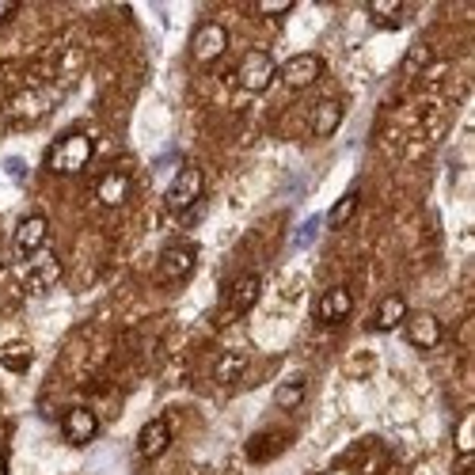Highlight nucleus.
<instances>
[{
    "label": "nucleus",
    "mask_w": 475,
    "mask_h": 475,
    "mask_svg": "<svg viewBox=\"0 0 475 475\" xmlns=\"http://www.w3.org/2000/svg\"><path fill=\"white\" fill-rule=\"evenodd\" d=\"M88 160H91L88 133H65V138H58L50 145L46 171H53V175H76V171L88 168Z\"/></svg>",
    "instance_id": "nucleus-1"
},
{
    "label": "nucleus",
    "mask_w": 475,
    "mask_h": 475,
    "mask_svg": "<svg viewBox=\"0 0 475 475\" xmlns=\"http://www.w3.org/2000/svg\"><path fill=\"white\" fill-rule=\"evenodd\" d=\"M274 76H278V61L270 58L266 50H251L248 58L240 61V69H236L240 88H243V91H251V95L266 91L270 84H274Z\"/></svg>",
    "instance_id": "nucleus-2"
},
{
    "label": "nucleus",
    "mask_w": 475,
    "mask_h": 475,
    "mask_svg": "<svg viewBox=\"0 0 475 475\" xmlns=\"http://www.w3.org/2000/svg\"><path fill=\"white\" fill-rule=\"evenodd\" d=\"M202 190H206V179H202V168H194V164L179 168V175H175L171 186H168V210H171V213H186V210H194L198 202H202Z\"/></svg>",
    "instance_id": "nucleus-3"
},
{
    "label": "nucleus",
    "mask_w": 475,
    "mask_h": 475,
    "mask_svg": "<svg viewBox=\"0 0 475 475\" xmlns=\"http://www.w3.org/2000/svg\"><path fill=\"white\" fill-rule=\"evenodd\" d=\"M354 312V293L346 289V285H331L328 293L316 301V323L320 328H338V323H346V316Z\"/></svg>",
    "instance_id": "nucleus-4"
},
{
    "label": "nucleus",
    "mask_w": 475,
    "mask_h": 475,
    "mask_svg": "<svg viewBox=\"0 0 475 475\" xmlns=\"http://www.w3.org/2000/svg\"><path fill=\"white\" fill-rule=\"evenodd\" d=\"M278 76L285 80V88H297V91L312 88L323 76V58H320V53H297V58H289L281 65Z\"/></svg>",
    "instance_id": "nucleus-5"
},
{
    "label": "nucleus",
    "mask_w": 475,
    "mask_h": 475,
    "mask_svg": "<svg viewBox=\"0 0 475 475\" xmlns=\"http://www.w3.org/2000/svg\"><path fill=\"white\" fill-rule=\"evenodd\" d=\"M194 263H198V248L194 243H171V248H164V255H160V278L164 281H186L190 274H194Z\"/></svg>",
    "instance_id": "nucleus-6"
},
{
    "label": "nucleus",
    "mask_w": 475,
    "mask_h": 475,
    "mask_svg": "<svg viewBox=\"0 0 475 475\" xmlns=\"http://www.w3.org/2000/svg\"><path fill=\"white\" fill-rule=\"evenodd\" d=\"M225 50H228V31L213 20L202 23L194 31V38H190V53H194V61H202V65H213Z\"/></svg>",
    "instance_id": "nucleus-7"
},
{
    "label": "nucleus",
    "mask_w": 475,
    "mask_h": 475,
    "mask_svg": "<svg viewBox=\"0 0 475 475\" xmlns=\"http://www.w3.org/2000/svg\"><path fill=\"white\" fill-rule=\"evenodd\" d=\"M263 293V278L259 274H240L233 285H228V297H225V316L236 320L243 312H251L255 301H259Z\"/></svg>",
    "instance_id": "nucleus-8"
},
{
    "label": "nucleus",
    "mask_w": 475,
    "mask_h": 475,
    "mask_svg": "<svg viewBox=\"0 0 475 475\" xmlns=\"http://www.w3.org/2000/svg\"><path fill=\"white\" fill-rule=\"evenodd\" d=\"M46 236H50V221L43 213L23 217V221L16 225V251L23 255V259H31V255H38L46 248Z\"/></svg>",
    "instance_id": "nucleus-9"
},
{
    "label": "nucleus",
    "mask_w": 475,
    "mask_h": 475,
    "mask_svg": "<svg viewBox=\"0 0 475 475\" xmlns=\"http://www.w3.org/2000/svg\"><path fill=\"white\" fill-rule=\"evenodd\" d=\"M61 433L69 445H88V441H95V433H99V418H95L88 407H73V411H65V418H61Z\"/></svg>",
    "instance_id": "nucleus-10"
},
{
    "label": "nucleus",
    "mask_w": 475,
    "mask_h": 475,
    "mask_svg": "<svg viewBox=\"0 0 475 475\" xmlns=\"http://www.w3.org/2000/svg\"><path fill=\"white\" fill-rule=\"evenodd\" d=\"M407 338L418 346V350H433L441 343V320L433 316V312H415V316H407Z\"/></svg>",
    "instance_id": "nucleus-11"
},
{
    "label": "nucleus",
    "mask_w": 475,
    "mask_h": 475,
    "mask_svg": "<svg viewBox=\"0 0 475 475\" xmlns=\"http://www.w3.org/2000/svg\"><path fill=\"white\" fill-rule=\"evenodd\" d=\"M168 445H171V426L164 423V418H153V423L141 426V433H138V453H141L145 460L164 456Z\"/></svg>",
    "instance_id": "nucleus-12"
},
{
    "label": "nucleus",
    "mask_w": 475,
    "mask_h": 475,
    "mask_svg": "<svg viewBox=\"0 0 475 475\" xmlns=\"http://www.w3.org/2000/svg\"><path fill=\"white\" fill-rule=\"evenodd\" d=\"M403 320H407V301L400 293H392L376 305V316L369 320V328L373 331H396V328H403Z\"/></svg>",
    "instance_id": "nucleus-13"
},
{
    "label": "nucleus",
    "mask_w": 475,
    "mask_h": 475,
    "mask_svg": "<svg viewBox=\"0 0 475 475\" xmlns=\"http://www.w3.org/2000/svg\"><path fill=\"white\" fill-rule=\"evenodd\" d=\"M338 122H343V103L323 99L316 107V115H312V133H316V138H331V133L338 130Z\"/></svg>",
    "instance_id": "nucleus-14"
},
{
    "label": "nucleus",
    "mask_w": 475,
    "mask_h": 475,
    "mask_svg": "<svg viewBox=\"0 0 475 475\" xmlns=\"http://www.w3.org/2000/svg\"><path fill=\"white\" fill-rule=\"evenodd\" d=\"M61 278V263L53 259V255L43 248L38 255H31V281L38 285V289H46V285H53Z\"/></svg>",
    "instance_id": "nucleus-15"
},
{
    "label": "nucleus",
    "mask_w": 475,
    "mask_h": 475,
    "mask_svg": "<svg viewBox=\"0 0 475 475\" xmlns=\"http://www.w3.org/2000/svg\"><path fill=\"white\" fill-rule=\"evenodd\" d=\"M95 194H99V202L103 206H122L126 202V194H130V179L126 175H103L99 179V186H95Z\"/></svg>",
    "instance_id": "nucleus-16"
},
{
    "label": "nucleus",
    "mask_w": 475,
    "mask_h": 475,
    "mask_svg": "<svg viewBox=\"0 0 475 475\" xmlns=\"http://www.w3.org/2000/svg\"><path fill=\"white\" fill-rule=\"evenodd\" d=\"M285 445H289V433H263V438L248 441V456L251 460H270V456H278Z\"/></svg>",
    "instance_id": "nucleus-17"
},
{
    "label": "nucleus",
    "mask_w": 475,
    "mask_h": 475,
    "mask_svg": "<svg viewBox=\"0 0 475 475\" xmlns=\"http://www.w3.org/2000/svg\"><path fill=\"white\" fill-rule=\"evenodd\" d=\"M274 403L281 407V411H293V407L305 403V380L293 376V380H281L278 392H274Z\"/></svg>",
    "instance_id": "nucleus-18"
},
{
    "label": "nucleus",
    "mask_w": 475,
    "mask_h": 475,
    "mask_svg": "<svg viewBox=\"0 0 475 475\" xmlns=\"http://www.w3.org/2000/svg\"><path fill=\"white\" fill-rule=\"evenodd\" d=\"M354 210H358V190H346V194H343V198H338L335 206H331V213H328V225H331V228H343V225L350 221V217H354Z\"/></svg>",
    "instance_id": "nucleus-19"
},
{
    "label": "nucleus",
    "mask_w": 475,
    "mask_h": 475,
    "mask_svg": "<svg viewBox=\"0 0 475 475\" xmlns=\"http://www.w3.org/2000/svg\"><path fill=\"white\" fill-rule=\"evenodd\" d=\"M243 369H248V361H243L240 354H225L221 361H217V369H213V376L217 380H221V384H233V380L243 373Z\"/></svg>",
    "instance_id": "nucleus-20"
},
{
    "label": "nucleus",
    "mask_w": 475,
    "mask_h": 475,
    "mask_svg": "<svg viewBox=\"0 0 475 475\" xmlns=\"http://www.w3.org/2000/svg\"><path fill=\"white\" fill-rule=\"evenodd\" d=\"M369 16H373L376 23H384V27H400L403 8L396 4V0H384V4H380V0H373V4H369Z\"/></svg>",
    "instance_id": "nucleus-21"
},
{
    "label": "nucleus",
    "mask_w": 475,
    "mask_h": 475,
    "mask_svg": "<svg viewBox=\"0 0 475 475\" xmlns=\"http://www.w3.org/2000/svg\"><path fill=\"white\" fill-rule=\"evenodd\" d=\"M430 58H433L430 43H415L411 53H407V73H423L426 65H430Z\"/></svg>",
    "instance_id": "nucleus-22"
},
{
    "label": "nucleus",
    "mask_w": 475,
    "mask_h": 475,
    "mask_svg": "<svg viewBox=\"0 0 475 475\" xmlns=\"http://www.w3.org/2000/svg\"><path fill=\"white\" fill-rule=\"evenodd\" d=\"M456 449L460 453H471V418H464V423H460V430H456Z\"/></svg>",
    "instance_id": "nucleus-23"
},
{
    "label": "nucleus",
    "mask_w": 475,
    "mask_h": 475,
    "mask_svg": "<svg viewBox=\"0 0 475 475\" xmlns=\"http://www.w3.org/2000/svg\"><path fill=\"white\" fill-rule=\"evenodd\" d=\"M289 8H293L289 0H281V4H259V16H285Z\"/></svg>",
    "instance_id": "nucleus-24"
},
{
    "label": "nucleus",
    "mask_w": 475,
    "mask_h": 475,
    "mask_svg": "<svg viewBox=\"0 0 475 475\" xmlns=\"http://www.w3.org/2000/svg\"><path fill=\"white\" fill-rule=\"evenodd\" d=\"M16 12H20L16 0H0V23H8L12 16H16Z\"/></svg>",
    "instance_id": "nucleus-25"
},
{
    "label": "nucleus",
    "mask_w": 475,
    "mask_h": 475,
    "mask_svg": "<svg viewBox=\"0 0 475 475\" xmlns=\"http://www.w3.org/2000/svg\"><path fill=\"white\" fill-rule=\"evenodd\" d=\"M316 228H320V217H312V221L301 228V233H297V243H308V240H312V233H316Z\"/></svg>",
    "instance_id": "nucleus-26"
},
{
    "label": "nucleus",
    "mask_w": 475,
    "mask_h": 475,
    "mask_svg": "<svg viewBox=\"0 0 475 475\" xmlns=\"http://www.w3.org/2000/svg\"><path fill=\"white\" fill-rule=\"evenodd\" d=\"M4 168H8V175H23V164H20V160H8Z\"/></svg>",
    "instance_id": "nucleus-27"
},
{
    "label": "nucleus",
    "mask_w": 475,
    "mask_h": 475,
    "mask_svg": "<svg viewBox=\"0 0 475 475\" xmlns=\"http://www.w3.org/2000/svg\"><path fill=\"white\" fill-rule=\"evenodd\" d=\"M0 475H8V464H4V460H0Z\"/></svg>",
    "instance_id": "nucleus-28"
}]
</instances>
